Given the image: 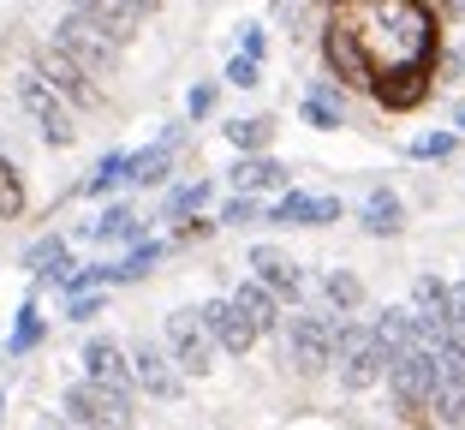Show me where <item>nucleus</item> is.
I'll use <instances>...</instances> for the list:
<instances>
[{
	"mask_svg": "<svg viewBox=\"0 0 465 430\" xmlns=\"http://www.w3.org/2000/svg\"><path fill=\"white\" fill-rule=\"evenodd\" d=\"M388 365H394V347H382L370 323L341 317V347H334V371H341V389L346 395H364L376 383H388Z\"/></svg>",
	"mask_w": 465,
	"mask_h": 430,
	"instance_id": "1",
	"label": "nucleus"
},
{
	"mask_svg": "<svg viewBox=\"0 0 465 430\" xmlns=\"http://www.w3.org/2000/svg\"><path fill=\"white\" fill-rule=\"evenodd\" d=\"M436 389H441V371H436V359H430L424 347L394 353V365H388V395H394V413L406 418V425H424L430 418Z\"/></svg>",
	"mask_w": 465,
	"mask_h": 430,
	"instance_id": "2",
	"label": "nucleus"
},
{
	"mask_svg": "<svg viewBox=\"0 0 465 430\" xmlns=\"http://www.w3.org/2000/svg\"><path fill=\"white\" fill-rule=\"evenodd\" d=\"M334 347H341V317H329V311H304V317H292V329H287V365L299 376L334 371Z\"/></svg>",
	"mask_w": 465,
	"mask_h": 430,
	"instance_id": "3",
	"label": "nucleus"
},
{
	"mask_svg": "<svg viewBox=\"0 0 465 430\" xmlns=\"http://www.w3.org/2000/svg\"><path fill=\"white\" fill-rule=\"evenodd\" d=\"M13 96H18V108L36 120V132H42V144H54V150H72L78 144V114L66 108V102L48 90V84L36 78V72H18V84H13Z\"/></svg>",
	"mask_w": 465,
	"mask_h": 430,
	"instance_id": "4",
	"label": "nucleus"
},
{
	"mask_svg": "<svg viewBox=\"0 0 465 430\" xmlns=\"http://www.w3.org/2000/svg\"><path fill=\"white\" fill-rule=\"evenodd\" d=\"M66 418L72 425H84V430H137V401L132 395H114V389H102V383H72L66 389Z\"/></svg>",
	"mask_w": 465,
	"mask_h": 430,
	"instance_id": "5",
	"label": "nucleus"
},
{
	"mask_svg": "<svg viewBox=\"0 0 465 430\" xmlns=\"http://www.w3.org/2000/svg\"><path fill=\"white\" fill-rule=\"evenodd\" d=\"M54 48L72 60V66H84L90 78H102V72H114L120 66V42L114 36H102L90 18H78V13H66V18H54Z\"/></svg>",
	"mask_w": 465,
	"mask_h": 430,
	"instance_id": "6",
	"label": "nucleus"
},
{
	"mask_svg": "<svg viewBox=\"0 0 465 430\" xmlns=\"http://www.w3.org/2000/svg\"><path fill=\"white\" fill-rule=\"evenodd\" d=\"M30 72H36V78L48 84V90H54V96L66 102L72 114H90V108H102V84L90 78V72H84V66H72V60L60 55L54 42H48V48H42V55L30 60Z\"/></svg>",
	"mask_w": 465,
	"mask_h": 430,
	"instance_id": "7",
	"label": "nucleus"
},
{
	"mask_svg": "<svg viewBox=\"0 0 465 430\" xmlns=\"http://www.w3.org/2000/svg\"><path fill=\"white\" fill-rule=\"evenodd\" d=\"M167 359L179 365V376H209L215 371V341H209L203 317L192 305L167 317Z\"/></svg>",
	"mask_w": 465,
	"mask_h": 430,
	"instance_id": "8",
	"label": "nucleus"
},
{
	"mask_svg": "<svg viewBox=\"0 0 465 430\" xmlns=\"http://www.w3.org/2000/svg\"><path fill=\"white\" fill-rule=\"evenodd\" d=\"M125 359H132V383L150 395V401H179V395H185V376H179L173 359H167L162 341H132Z\"/></svg>",
	"mask_w": 465,
	"mask_h": 430,
	"instance_id": "9",
	"label": "nucleus"
},
{
	"mask_svg": "<svg viewBox=\"0 0 465 430\" xmlns=\"http://www.w3.org/2000/svg\"><path fill=\"white\" fill-rule=\"evenodd\" d=\"M197 317H203V329H209V341H215L221 353H232V359H245L251 347H257L262 335L245 323V311L232 305V299H209V305H197Z\"/></svg>",
	"mask_w": 465,
	"mask_h": 430,
	"instance_id": "10",
	"label": "nucleus"
},
{
	"mask_svg": "<svg viewBox=\"0 0 465 430\" xmlns=\"http://www.w3.org/2000/svg\"><path fill=\"white\" fill-rule=\"evenodd\" d=\"M84 376L102 383V389H114V395H137L132 359H125V347L114 335H90V341H84Z\"/></svg>",
	"mask_w": 465,
	"mask_h": 430,
	"instance_id": "11",
	"label": "nucleus"
},
{
	"mask_svg": "<svg viewBox=\"0 0 465 430\" xmlns=\"http://www.w3.org/2000/svg\"><path fill=\"white\" fill-rule=\"evenodd\" d=\"M251 269H257V287H269L274 299H299L304 293V269H299V257H287L281 245H251V257H245Z\"/></svg>",
	"mask_w": 465,
	"mask_h": 430,
	"instance_id": "12",
	"label": "nucleus"
},
{
	"mask_svg": "<svg viewBox=\"0 0 465 430\" xmlns=\"http://www.w3.org/2000/svg\"><path fill=\"white\" fill-rule=\"evenodd\" d=\"M341 222V197H311V192H287L269 209V227H329Z\"/></svg>",
	"mask_w": 465,
	"mask_h": 430,
	"instance_id": "13",
	"label": "nucleus"
},
{
	"mask_svg": "<svg viewBox=\"0 0 465 430\" xmlns=\"http://www.w3.org/2000/svg\"><path fill=\"white\" fill-rule=\"evenodd\" d=\"M72 13H78V18H90V25H96L102 36H114L120 48L137 36V25H143V13H137L132 0H72Z\"/></svg>",
	"mask_w": 465,
	"mask_h": 430,
	"instance_id": "14",
	"label": "nucleus"
},
{
	"mask_svg": "<svg viewBox=\"0 0 465 430\" xmlns=\"http://www.w3.org/2000/svg\"><path fill=\"white\" fill-rule=\"evenodd\" d=\"M287 185H292V167L274 162V155H239V162H232V192H239V197L287 192Z\"/></svg>",
	"mask_w": 465,
	"mask_h": 430,
	"instance_id": "15",
	"label": "nucleus"
},
{
	"mask_svg": "<svg viewBox=\"0 0 465 430\" xmlns=\"http://www.w3.org/2000/svg\"><path fill=\"white\" fill-rule=\"evenodd\" d=\"M232 305L245 311V323H251L257 335H274V329H281V299H274L269 287H257V281H239Z\"/></svg>",
	"mask_w": 465,
	"mask_h": 430,
	"instance_id": "16",
	"label": "nucleus"
},
{
	"mask_svg": "<svg viewBox=\"0 0 465 430\" xmlns=\"http://www.w3.org/2000/svg\"><path fill=\"white\" fill-rule=\"evenodd\" d=\"M25 269H30V275H36V281H66V275H72L66 239H60V234H42L36 245L25 251Z\"/></svg>",
	"mask_w": 465,
	"mask_h": 430,
	"instance_id": "17",
	"label": "nucleus"
},
{
	"mask_svg": "<svg viewBox=\"0 0 465 430\" xmlns=\"http://www.w3.org/2000/svg\"><path fill=\"white\" fill-rule=\"evenodd\" d=\"M400 227H406V204H400L388 185H376L370 192V204H364V234H376V239H394Z\"/></svg>",
	"mask_w": 465,
	"mask_h": 430,
	"instance_id": "18",
	"label": "nucleus"
},
{
	"mask_svg": "<svg viewBox=\"0 0 465 430\" xmlns=\"http://www.w3.org/2000/svg\"><path fill=\"white\" fill-rule=\"evenodd\" d=\"M173 144H179V132H167L155 150L132 155V162H125V180H132V185H162V180H167V167H173Z\"/></svg>",
	"mask_w": 465,
	"mask_h": 430,
	"instance_id": "19",
	"label": "nucleus"
},
{
	"mask_svg": "<svg viewBox=\"0 0 465 430\" xmlns=\"http://www.w3.org/2000/svg\"><path fill=\"white\" fill-rule=\"evenodd\" d=\"M370 335H376V341H382V347L406 353V347H418V317H411V305H388L382 317L370 323Z\"/></svg>",
	"mask_w": 465,
	"mask_h": 430,
	"instance_id": "20",
	"label": "nucleus"
},
{
	"mask_svg": "<svg viewBox=\"0 0 465 430\" xmlns=\"http://www.w3.org/2000/svg\"><path fill=\"white\" fill-rule=\"evenodd\" d=\"M299 114H304V125H316V132H341V90H334V84H316Z\"/></svg>",
	"mask_w": 465,
	"mask_h": 430,
	"instance_id": "21",
	"label": "nucleus"
},
{
	"mask_svg": "<svg viewBox=\"0 0 465 430\" xmlns=\"http://www.w3.org/2000/svg\"><path fill=\"white\" fill-rule=\"evenodd\" d=\"M203 204H209V180H185V185H173V192H167L162 222H192Z\"/></svg>",
	"mask_w": 465,
	"mask_h": 430,
	"instance_id": "22",
	"label": "nucleus"
},
{
	"mask_svg": "<svg viewBox=\"0 0 465 430\" xmlns=\"http://www.w3.org/2000/svg\"><path fill=\"white\" fill-rule=\"evenodd\" d=\"M322 293H329V305L341 311V317H352V311L364 305V281H358L352 269H329V275H322Z\"/></svg>",
	"mask_w": 465,
	"mask_h": 430,
	"instance_id": "23",
	"label": "nucleus"
},
{
	"mask_svg": "<svg viewBox=\"0 0 465 430\" xmlns=\"http://www.w3.org/2000/svg\"><path fill=\"white\" fill-rule=\"evenodd\" d=\"M441 305H448V281H436V275L411 281V317L418 323H441Z\"/></svg>",
	"mask_w": 465,
	"mask_h": 430,
	"instance_id": "24",
	"label": "nucleus"
},
{
	"mask_svg": "<svg viewBox=\"0 0 465 430\" xmlns=\"http://www.w3.org/2000/svg\"><path fill=\"white\" fill-rule=\"evenodd\" d=\"M269 138H274V120H262V114H257V120H232L227 125V144L239 155H262V150H269Z\"/></svg>",
	"mask_w": 465,
	"mask_h": 430,
	"instance_id": "25",
	"label": "nucleus"
},
{
	"mask_svg": "<svg viewBox=\"0 0 465 430\" xmlns=\"http://www.w3.org/2000/svg\"><path fill=\"white\" fill-rule=\"evenodd\" d=\"M125 162H132L125 150H108V155H102L96 167H90V180H84V197H108L114 185L125 180Z\"/></svg>",
	"mask_w": 465,
	"mask_h": 430,
	"instance_id": "26",
	"label": "nucleus"
},
{
	"mask_svg": "<svg viewBox=\"0 0 465 430\" xmlns=\"http://www.w3.org/2000/svg\"><path fill=\"white\" fill-rule=\"evenodd\" d=\"M30 192H25V174H18L6 155H0V222H13V215H25Z\"/></svg>",
	"mask_w": 465,
	"mask_h": 430,
	"instance_id": "27",
	"label": "nucleus"
},
{
	"mask_svg": "<svg viewBox=\"0 0 465 430\" xmlns=\"http://www.w3.org/2000/svg\"><path fill=\"white\" fill-rule=\"evenodd\" d=\"M42 329H48V323H42V311L25 305V311H18V323H13V335H6V359H25V353L42 341Z\"/></svg>",
	"mask_w": 465,
	"mask_h": 430,
	"instance_id": "28",
	"label": "nucleus"
},
{
	"mask_svg": "<svg viewBox=\"0 0 465 430\" xmlns=\"http://www.w3.org/2000/svg\"><path fill=\"white\" fill-rule=\"evenodd\" d=\"M84 234H96V239H137V215H132L125 204H108L96 222L84 227Z\"/></svg>",
	"mask_w": 465,
	"mask_h": 430,
	"instance_id": "29",
	"label": "nucleus"
},
{
	"mask_svg": "<svg viewBox=\"0 0 465 430\" xmlns=\"http://www.w3.org/2000/svg\"><path fill=\"white\" fill-rule=\"evenodd\" d=\"M162 239H150V245H132V251H125V257H120V264H114V275H120V281H137V275H150V269L155 264H162Z\"/></svg>",
	"mask_w": 465,
	"mask_h": 430,
	"instance_id": "30",
	"label": "nucleus"
},
{
	"mask_svg": "<svg viewBox=\"0 0 465 430\" xmlns=\"http://www.w3.org/2000/svg\"><path fill=\"white\" fill-rule=\"evenodd\" d=\"M453 150H460V132H430V138L411 144V155H418V162H441V155H453Z\"/></svg>",
	"mask_w": 465,
	"mask_h": 430,
	"instance_id": "31",
	"label": "nucleus"
},
{
	"mask_svg": "<svg viewBox=\"0 0 465 430\" xmlns=\"http://www.w3.org/2000/svg\"><path fill=\"white\" fill-rule=\"evenodd\" d=\"M215 222H221V227H245V222H257V197H239V192H232L227 204H221Z\"/></svg>",
	"mask_w": 465,
	"mask_h": 430,
	"instance_id": "32",
	"label": "nucleus"
},
{
	"mask_svg": "<svg viewBox=\"0 0 465 430\" xmlns=\"http://www.w3.org/2000/svg\"><path fill=\"white\" fill-rule=\"evenodd\" d=\"M227 84L251 90V84H262V66H257V60H245V55H232V60H227Z\"/></svg>",
	"mask_w": 465,
	"mask_h": 430,
	"instance_id": "33",
	"label": "nucleus"
},
{
	"mask_svg": "<svg viewBox=\"0 0 465 430\" xmlns=\"http://www.w3.org/2000/svg\"><path fill=\"white\" fill-rule=\"evenodd\" d=\"M209 108H215V84H192V96H185V114H192V120H203Z\"/></svg>",
	"mask_w": 465,
	"mask_h": 430,
	"instance_id": "34",
	"label": "nucleus"
},
{
	"mask_svg": "<svg viewBox=\"0 0 465 430\" xmlns=\"http://www.w3.org/2000/svg\"><path fill=\"white\" fill-rule=\"evenodd\" d=\"M66 311H72V323H90L102 311V299H96V293H78V299H66Z\"/></svg>",
	"mask_w": 465,
	"mask_h": 430,
	"instance_id": "35",
	"label": "nucleus"
},
{
	"mask_svg": "<svg viewBox=\"0 0 465 430\" xmlns=\"http://www.w3.org/2000/svg\"><path fill=\"white\" fill-rule=\"evenodd\" d=\"M239 55H245V60H257V66H262V55H269V36H262L257 25H245V48H239Z\"/></svg>",
	"mask_w": 465,
	"mask_h": 430,
	"instance_id": "36",
	"label": "nucleus"
},
{
	"mask_svg": "<svg viewBox=\"0 0 465 430\" xmlns=\"http://www.w3.org/2000/svg\"><path fill=\"white\" fill-rule=\"evenodd\" d=\"M221 222H203V215H197V222H179V239H185V245H192V239H209L215 234Z\"/></svg>",
	"mask_w": 465,
	"mask_h": 430,
	"instance_id": "37",
	"label": "nucleus"
},
{
	"mask_svg": "<svg viewBox=\"0 0 465 430\" xmlns=\"http://www.w3.org/2000/svg\"><path fill=\"white\" fill-rule=\"evenodd\" d=\"M132 6H137V13H155V6H162V0H132Z\"/></svg>",
	"mask_w": 465,
	"mask_h": 430,
	"instance_id": "38",
	"label": "nucleus"
},
{
	"mask_svg": "<svg viewBox=\"0 0 465 430\" xmlns=\"http://www.w3.org/2000/svg\"><path fill=\"white\" fill-rule=\"evenodd\" d=\"M269 6H292V0H269Z\"/></svg>",
	"mask_w": 465,
	"mask_h": 430,
	"instance_id": "39",
	"label": "nucleus"
},
{
	"mask_svg": "<svg viewBox=\"0 0 465 430\" xmlns=\"http://www.w3.org/2000/svg\"><path fill=\"white\" fill-rule=\"evenodd\" d=\"M460 132H465V108H460Z\"/></svg>",
	"mask_w": 465,
	"mask_h": 430,
	"instance_id": "40",
	"label": "nucleus"
},
{
	"mask_svg": "<svg viewBox=\"0 0 465 430\" xmlns=\"http://www.w3.org/2000/svg\"><path fill=\"white\" fill-rule=\"evenodd\" d=\"M0 413H6V401H0Z\"/></svg>",
	"mask_w": 465,
	"mask_h": 430,
	"instance_id": "41",
	"label": "nucleus"
},
{
	"mask_svg": "<svg viewBox=\"0 0 465 430\" xmlns=\"http://www.w3.org/2000/svg\"><path fill=\"white\" fill-rule=\"evenodd\" d=\"M460 430H465V425H460Z\"/></svg>",
	"mask_w": 465,
	"mask_h": 430,
	"instance_id": "42",
	"label": "nucleus"
}]
</instances>
